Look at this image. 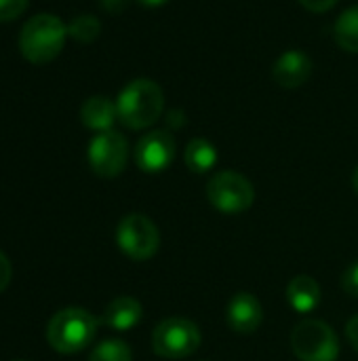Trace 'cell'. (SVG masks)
I'll list each match as a JSON object with an SVG mask.
<instances>
[{
  "instance_id": "obj_1",
  "label": "cell",
  "mask_w": 358,
  "mask_h": 361,
  "mask_svg": "<svg viewBox=\"0 0 358 361\" xmlns=\"http://www.w3.org/2000/svg\"><path fill=\"white\" fill-rule=\"evenodd\" d=\"M165 110L162 89L150 78L131 80L116 97L118 121L129 129H146L154 125Z\"/></svg>"
},
{
  "instance_id": "obj_2",
  "label": "cell",
  "mask_w": 358,
  "mask_h": 361,
  "mask_svg": "<svg viewBox=\"0 0 358 361\" xmlns=\"http://www.w3.org/2000/svg\"><path fill=\"white\" fill-rule=\"evenodd\" d=\"M65 38H68V25L57 15L40 13L27 19L25 25L21 27L19 51L30 63L44 66L61 53Z\"/></svg>"
},
{
  "instance_id": "obj_3",
  "label": "cell",
  "mask_w": 358,
  "mask_h": 361,
  "mask_svg": "<svg viewBox=\"0 0 358 361\" xmlns=\"http://www.w3.org/2000/svg\"><path fill=\"white\" fill-rule=\"evenodd\" d=\"M97 328L99 319L91 315L87 309L68 307L51 317L46 326V341L57 353L72 355L87 349L93 343Z\"/></svg>"
},
{
  "instance_id": "obj_4",
  "label": "cell",
  "mask_w": 358,
  "mask_h": 361,
  "mask_svg": "<svg viewBox=\"0 0 358 361\" xmlns=\"http://www.w3.org/2000/svg\"><path fill=\"white\" fill-rule=\"evenodd\" d=\"M200 343L198 326L184 317L165 319L152 332V351L162 360H186L200 349Z\"/></svg>"
},
{
  "instance_id": "obj_5",
  "label": "cell",
  "mask_w": 358,
  "mask_h": 361,
  "mask_svg": "<svg viewBox=\"0 0 358 361\" xmlns=\"http://www.w3.org/2000/svg\"><path fill=\"white\" fill-rule=\"evenodd\" d=\"M291 349L300 361H335L340 341L327 322L306 319L291 332Z\"/></svg>"
},
{
  "instance_id": "obj_6",
  "label": "cell",
  "mask_w": 358,
  "mask_h": 361,
  "mask_svg": "<svg viewBox=\"0 0 358 361\" xmlns=\"http://www.w3.org/2000/svg\"><path fill=\"white\" fill-rule=\"evenodd\" d=\"M116 243L127 258L135 262H143L158 252L160 233L156 224L143 214H129L118 222Z\"/></svg>"
},
{
  "instance_id": "obj_7",
  "label": "cell",
  "mask_w": 358,
  "mask_h": 361,
  "mask_svg": "<svg viewBox=\"0 0 358 361\" xmlns=\"http://www.w3.org/2000/svg\"><path fill=\"white\" fill-rule=\"evenodd\" d=\"M207 199L222 214H243L253 205L255 188L238 171H219L207 182Z\"/></svg>"
},
{
  "instance_id": "obj_8",
  "label": "cell",
  "mask_w": 358,
  "mask_h": 361,
  "mask_svg": "<svg viewBox=\"0 0 358 361\" xmlns=\"http://www.w3.org/2000/svg\"><path fill=\"white\" fill-rule=\"evenodd\" d=\"M89 165L99 178H116L124 171L129 159L127 137L114 129L97 133L89 144Z\"/></svg>"
},
{
  "instance_id": "obj_9",
  "label": "cell",
  "mask_w": 358,
  "mask_h": 361,
  "mask_svg": "<svg viewBox=\"0 0 358 361\" xmlns=\"http://www.w3.org/2000/svg\"><path fill=\"white\" fill-rule=\"evenodd\" d=\"M175 159V140L165 129H154L139 137L135 146V163L146 173L165 171Z\"/></svg>"
},
{
  "instance_id": "obj_10",
  "label": "cell",
  "mask_w": 358,
  "mask_h": 361,
  "mask_svg": "<svg viewBox=\"0 0 358 361\" xmlns=\"http://www.w3.org/2000/svg\"><path fill=\"white\" fill-rule=\"evenodd\" d=\"M312 76V59L310 55L291 49L285 51L272 66V78L283 89H298L308 82Z\"/></svg>"
},
{
  "instance_id": "obj_11",
  "label": "cell",
  "mask_w": 358,
  "mask_h": 361,
  "mask_svg": "<svg viewBox=\"0 0 358 361\" xmlns=\"http://www.w3.org/2000/svg\"><path fill=\"white\" fill-rule=\"evenodd\" d=\"M226 319H228V326L234 332H238V334H253V332H257V328L264 322L262 302L253 294H249V292H238L230 300V305H228Z\"/></svg>"
},
{
  "instance_id": "obj_12",
  "label": "cell",
  "mask_w": 358,
  "mask_h": 361,
  "mask_svg": "<svg viewBox=\"0 0 358 361\" xmlns=\"http://www.w3.org/2000/svg\"><path fill=\"white\" fill-rule=\"evenodd\" d=\"M141 315H143V309L137 298L118 296L103 309L99 324H103L116 332H127V330H133L141 322Z\"/></svg>"
},
{
  "instance_id": "obj_13",
  "label": "cell",
  "mask_w": 358,
  "mask_h": 361,
  "mask_svg": "<svg viewBox=\"0 0 358 361\" xmlns=\"http://www.w3.org/2000/svg\"><path fill=\"white\" fill-rule=\"evenodd\" d=\"M116 118H118L116 102H112L106 95H93L80 108V121H82V125L89 127V129H93V131H97V133L110 131Z\"/></svg>"
},
{
  "instance_id": "obj_14",
  "label": "cell",
  "mask_w": 358,
  "mask_h": 361,
  "mask_svg": "<svg viewBox=\"0 0 358 361\" xmlns=\"http://www.w3.org/2000/svg\"><path fill=\"white\" fill-rule=\"evenodd\" d=\"M287 300L298 313H312L321 305L323 292L317 279L310 275H298L287 286Z\"/></svg>"
},
{
  "instance_id": "obj_15",
  "label": "cell",
  "mask_w": 358,
  "mask_h": 361,
  "mask_svg": "<svg viewBox=\"0 0 358 361\" xmlns=\"http://www.w3.org/2000/svg\"><path fill=\"white\" fill-rule=\"evenodd\" d=\"M186 165L190 171L194 173H207L215 167L217 163V150L215 146L205 140V137H194L188 146H186Z\"/></svg>"
},
{
  "instance_id": "obj_16",
  "label": "cell",
  "mask_w": 358,
  "mask_h": 361,
  "mask_svg": "<svg viewBox=\"0 0 358 361\" xmlns=\"http://www.w3.org/2000/svg\"><path fill=\"white\" fill-rule=\"evenodd\" d=\"M333 36L335 42L348 51V53H358V4L344 11L335 25H333Z\"/></svg>"
},
{
  "instance_id": "obj_17",
  "label": "cell",
  "mask_w": 358,
  "mask_h": 361,
  "mask_svg": "<svg viewBox=\"0 0 358 361\" xmlns=\"http://www.w3.org/2000/svg\"><path fill=\"white\" fill-rule=\"evenodd\" d=\"M101 32V23L93 15H78L68 25V36H72L78 42H93Z\"/></svg>"
},
{
  "instance_id": "obj_18",
  "label": "cell",
  "mask_w": 358,
  "mask_h": 361,
  "mask_svg": "<svg viewBox=\"0 0 358 361\" xmlns=\"http://www.w3.org/2000/svg\"><path fill=\"white\" fill-rule=\"evenodd\" d=\"M89 361H133V353L122 341H103L91 351Z\"/></svg>"
},
{
  "instance_id": "obj_19",
  "label": "cell",
  "mask_w": 358,
  "mask_h": 361,
  "mask_svg": "<svg viewBox=\"0 0 358 361\" xmlns=\"http://www.w3.org/2000/svg\"><path fill=\"white\" fill-rule=\"evenodd\" d=\"M30 0H0V21H13L23 15Z\"/></svg>"
},
{
  "instance_id": "obj_20",
  "label": "cell",
  "mask_w": 358,
  "mask_h": 361,
  "mask_svg": "<svg viewBox=\"0 0 358 361\" xmlns=\"http://www.w3.org/2000/svg\"><path fill=\"white\" fill-rule=\"evenodd\" d=\"M342 288H344V292H346L348 296L358 298V262L350 264L348 271L344 273V277H342Z\"/></svg>"
},
{
  "instance_id": "obj_21",
  "label": "cell",
  "mask_w": 358,
  "mask_h": 361,
  "mask_svg": "<svg viewBox=\"0 0 358 361\" xmlns=\"http://www.w3.org/2000/svg\"><path fill=\"white\" fill-rule=\"evenodd\" d=\"M11 277H13V267H11V260L0 252V294L8 288L11 283Z\"/></svg>"
},
{
  "instance_id": "obj_22",
  "label": "cell",
  "mask_w": 358,
  "mask_h": 361,
  "mask_svg": "<svg viewBox=\"0 0 358 361\" xmlns=\"http://www.w3.org/2000/svg\"><path fill=\"white\" fill-rule=\"evenodd\" d=\"M335 2L338 0H300V4L310 13H327L329 8L335 6Z\"/></svg>"
},
{
  "instance_id": "obj_23",
  "label": "cell",
  "mask_w": 358,
  "mask_h": 361,
  "mask_svg": "<svg viewBox=\"0 0 358 361\" xmlns=\"http://www.w3.org/2000/svg\"><path fill=\"white\" fill-rule=\"evenodd\" d=\"M99 4H101L103 11H108L112 15H118V13H122L127 8L129 0H99Z\"/></svg>"
},
{
  "instance_id": "obj_24",
  "label": "cell",
  "mask_w": 358,
  "mask_h": 361,
  "mask_svg": "<svg viewBox=\"0 0 358 361\" xmlns=\"http://www.w3.org/2000/svg\"><path fill=\"white\" fill-rule=\"evenodd\" d=\"M346 338L350 341V345L358 351V315H354L348 322V326H346Z\"/></svg>"
},
{
  "instance_id": "obj_25",
  "label": "cell",
  "mask_w": 358,
  "mask_h": 361,
  "mask_svg": "<svg viewBox=\"0 0 358 361\" xmlns=\"http://www.w3.org/2000/svg\"><path fill=\"white\" fill-rule=\"evenodd\" d=\"M167 123H169L171 127H181V125H184V112H181V110H171Z\"/></svg>"
},
{
  "instance_id": "obj_26",
  "label": "cell",
  "mask_w": 358,
  "mask_h": 361,
  "mask_svg": "<svg viewBox=\"0 0 358 361\" xmlns=\"http://www.w3.org/2000/svg\"><path fill=\"white\" fill-rule=\"evenodd\" d=\"M139 4H143V6H150V8H154V6H162V4H167L169 0H137Z\"/></svg>"
},
{
  "instance_id": "obj_27",
  "label": "cell",
  "mask_w": 358,
  "mask_h": 361,
  "mask_svg": "<svg viewBox=\"0 0 358 361\" xmlns=\"http://www.w3.org/2000/svg\"><path fill=\"white\" fill-rule=\"evenodd\" d=\"M352 186H354V190H357L358 195V167L357 171H354V176H352Z\"/></svg>"
},
{
  "instance_id": "obj_28",
  "label": "cell",
  "mask_w": 358,
  "mask_h": 361,
  "mask_svg": "<svg viewBox=\"0 0 358 361\" xmlns=\"http://www.w3.org/2000/svg\"><path fill=\"white\" fill-rule=\"evenodd\" d=\"M13 361H25V360H13Z\"/></svg>"
}]
</instances>
